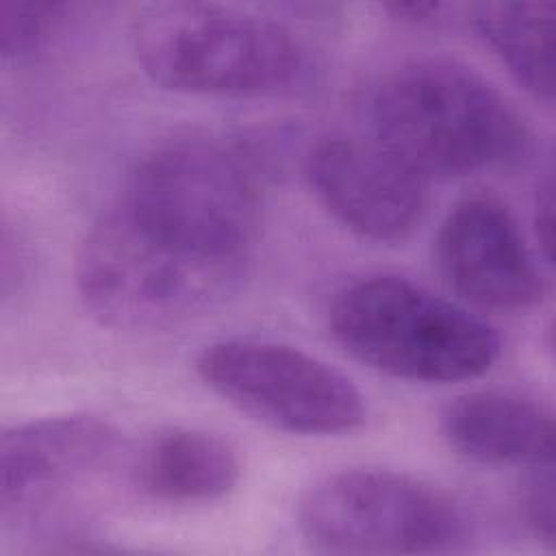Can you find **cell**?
Listing matches in <instances>:
<instances>
[{"mask_svg": "<svg viewBox=\"0 0 556 556\" xmlns=\"http://www.w3.org/2000/svg\"><path fill=\"white\" fill-rule=\"evenodd\" d=\"M306 180L321 206L363 239H406L426 213V180L376 139L330 135L311 146Z\"/></svg>", "mask_w": 556, "mask_h": 556, "instance_id": "obj_10", "label": "cell"}, {"mask_svg": "<svg viewBox=\"0 0 556 556\" xmlns=\"http://www.w3.org/2000/svg\"><path fill=\"white\" fill-rule=\"evenodd\" d=\"M195 371L230 406L282 432L328 437L365 421L363 393L345 374L278 341H213L195 356Z\"/></svg>", "mask_w": 556, "mask_h": 556, "instance_id": "obj_7", "label": "cell"}, {"mask_svg": "<svg viewBox=\"0 0 556 556\" xmlns=\"http://www.w3.org/2000/svg\"><path fill=\"white\" fill-rule=\"evenodd\" d=\"M554 0L484 2L471 24L510 76L536 102L554 100Z\"/></svg>", "mask_w": 556, "mask_h": 556, "instance_id": "obj_13", "label": "cell"}, {"mask_svg": "<svg viewBox=\"0 0 556 556\" xmlns=\"http://www.w3.org/2000/svg\"><path fill=\"white\" fill-rule=\"evenodd\" d=\"M447 7L441 2H387L382 11H387L393 20L406 24H430L441 17Z\"/></svg>", "mask_w": 556, "mask_h": 556, "instance_id": "obj_17", "label": "cell"}, {"mask_svg": "<svg viewBox=\"0 0 556 556\" xmlns=\"http://www.w3.org/2000/svg\"><path fill=\"white\" fill-rule=\"evenodd\" d=\"M521 491V515L541 541L554 543V471L552 463L530 467Z\"/></svg>", "mask_w": 556, "mask_h": 556, "instance_id": "obj_15", "label": "cell"}, {"mask_svg": "<svg viewBox=\"0 0 556 556\" xmlns=\"http://www.w3.org/2000/svg\"><path fill=\"white\" fill-rule=\"evenodd\" d=\"M117 206L176 245L232 263H248L261 222V195L248 165L204 139H178L148 152Z\"/></svg>", "mask_w": 556, "mask_h": 556, "instance_id": "obj_5", "label": "cell"}, {"mask_svg": "<svg viewBox=\"0 0 556 556\" xmlns=\"http://www.w3.org/2000/svg\"><path fill=\"white\" fill-rule=\"evenodd\" d=\"M328 326L356 361L410 382L471 380L500 356V337L484 319L395 274L367 276L337 291Z\"/></svg>", "mask_w": 556, "mask_h": 556, "instance_id": "obj_3", "label": "cell"}, {"mask_svg": "<svg viewBox=\"0 0 556 556\" xmlns=\"http://www.w3.org/2000/svg\"><path fill=\"white\" fill-rule=\"evenodd\" d=\"M132 46L152 83L193 96L274 93L304 67L300 41L282 22L213 2L146 7Z\"/></svg>", "mask_w": 556, "mask_h": 556, "instance_id": "obj_4", "label": "cell"}, {"mask_svg": "<svg viewBox=\"0 0 556 556\" xmlns=\"http://www.w3.org/2000/svg\"><path fill=\"white\" fill-rule=\"evenodd\" d=\"M245 263L198 254L143 228L117 204L85 232L74 263L83 306L115 330H165L219 306Z\"/></svg>", "mask_w": 556, "mask_h": 556, "instance_id": "obj_2", "label": "cell"}, {"mask_svg": "<svg viewBox=\"0 0 556 556\" xmlns=\"http://www.w3.org/2000/svg\"><path fill=\"white\" fill-rule=\"evenodd\" d=\"M67 7L61 2L0 4V52L4 59H24L39 50L59 28Z\"/></svg>", "mask_w": 556, "mask_h": 556, "instance_id": "obj_14", "label": "cell"}, {"mask_svg": "<svg viewBox=\"0 0 556 556\" xmlns=\"http://www.w3.org/2000/svg\"><path fill=\"white\" fill-rule=\"evenodd\" d=\"M304 539L328 554H447L469 541L463 506L443 489L393 469L324 476L298 504Z\"/></svg>", "mask_w": 556, "mask_h": 556, "instance_id": "obj_6", "label": "cell"}, {"mask_svg": "<svg viewBox=\"0 0 556 556\" xmlns=\"http://www.w3.org/2000/svg\"><path fill=\"white\" fill-rule=\"evenodd\" d=\"M241 476L237 447L217 432L174 426L156 432L135 463L139 489L165 504H204L228 495Z\"/></svg>", "mask_w": 556, "mask_h": 556, "instance_id": "obj_12", "label": "cell"}, {"mask_svg": "<svg viewBox=\"0 0 556 556\" xmlns=\"http://www.w3.org/2000/svg\"><path fill=\"white\" fill-rule=\"evenodd\" d=\"M534 230H536L541 256L547 263H552V250H554V185H552V176H545V180L536 189Z\"/></svg>", "mask_w": 556, "mask_h": 556, "instance_id": "obj_16", "label": "cell"}, {"mask_svg": "<svg viewBox=\"0 0 556 556\" xmlns=\"http://www.w3.org/2000/svg\"><path fill=\"white\" fill-rule=\"evenodd\" d=\"M445 285L476 308L521 315L541 306L547 280L515 215L495 195L456 202L434 241Z\"/></svg>", "mask_w": 556, "mask_h": 556, "instance_id": "obj_9", "label": "cell"}, {"mask_svg": "<svg viewBox=\"0 0 556 556\" xmlns=\"http://www.w3.org/2000/svg\"><path fill=\"white\" fill-rule=\"evenodd\" d=\"M369 115L374 139L426 182L510 165L530 146L515 104L480 72L443 56L387 74Z\"/></svg>", "mask_w": 556, "mask_h": 556, "instance_id": "obj_1", "label": "cell"}, {"mask_svg": "<svg viewBox=\"0 0 556 556\" xmlns=\"http://www.w3.org/2000/svg\"><path fill=\"white\" fill-rule=\"evenodd\" d=\"M119 430L91 413L15 424L0 439V519L30 528L113 467Z\"/></svg>", "mask_w": 556, "mask_h": 556, "instance_id": "obj_8", "label": "cell"}, {"mask_svg": "<svg viewBox=\"0 0 556 556\" xmlns=\"http://www.w3.org/2000/svg\"><path fill=\"white\" fill-rule=\"evenodd\" d=\"M447 445L478 465H545L554 456V419L536 400L508 389L458 395L441 415Z\"/></svg>", "mask_w": 556, "mask_h": 556, "instance_id": "obj_11", "label": "cell"}]
</instances>
